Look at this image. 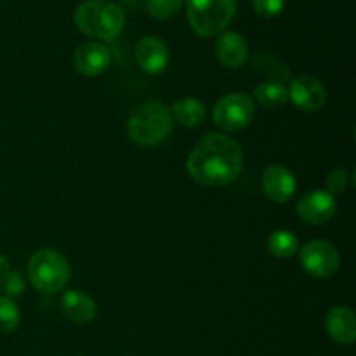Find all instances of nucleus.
Returning a JSON list of instances; mask_svg holds the SVG:
<instances>
[{"instance_id":"f257e3e1","label":"nucleus","mask_w":356,"mask_h":356,"mask_svg":"<svg viewBox=\"0 0 356 356\" xmlns=\"http://www.w3.org/2000/svg\"><path fill=\"white\" fill-rule=\"evenodd\" d=\"M242 146L219 132L204 136L188 156L186 169L195 183L219 188L233 183L242 172Z\"/></svg>"},{"instance_id":"9d476101","label":"nucleus","mask_w":356,"mask_h":356,"mask_svg":"<svg viewBox=\"0 0 356 356\" xmlns=\"http://www.w3.org/2000/svg\"><path fill=\"white\" fill-rule=\"evenodd\" d=\"M111 61V52L101 42H86L73 52V66L80 75L97 76L106 72Z\"/></svg>"},{"instance_id":"ddd939ff","label":"nucleus","mask_w":356,"mask_h":356,"mask_svg":"<svg viewBox=\"0 0 356 356\" xmlns=\"http://www.w3.org/2000/svg\"><path fill=\"white\" fill-rule=\"evenodd\" d=\"M249 47L245 38L236 31H222L216 42V58L225 68L236 70L245 65Z\"/></svg>"},{"instance_id":"412c9836","label":"nucleus","mask_w":356,"mask_h":356,"mask_svg":"<svg viewBox=\"0 0 356 356\" xmlns=\"http://www.w3.org/2000/svg\"><path fill=\"white\" fill-rule=\"evenodd\" d=\"M183 7V0H148L146 2V10L153 19H169L174 14L179 13Z\"/></svg>"},{"instance_id":"0eeeda50","label":"nucleus","mask_w":356,"mask_h":356,"mask_svg":"<svg viewBox=\"0 0 356 356\" xmlns=\"http://www.w3.org/2000/svg\"><path fill=\"white\" fill-rule=\"evenodd\" d=\"M302 270L315 278H330L341 266V256L336 245L327 240H312L299 252Z\"/></svg>"},{"instance_id":"393cba45","label":"nucleus","mask_w":356,"mask_h":356,"mask_svg":"<svg viewBox=\"0 0 356 356\" xmlns=\"http://www.w3.org/2000/svg\"><path fill=\"white\" fill-rule=\"evenodd\" d=\"M10 270H13V268L9 266V261H7L3 256H0V282L3 280V277H6Z\"/></svg>"},{"instance_id":"dca6fc26","label":"nucleus","mask_w":356,"mask_h":356,"mask_svg":"<svg viewBox=\"0 0 356 356\" xmlns=\"http://www.w3.org/2000/svg\"><path fill=\"white\" fill-rule=\"evenodd\" d=\"M172 118L183 127H198L205 120V104L197 97H183L177 99L170 108Z\"/></svg>"},{"instance_id":"aec40b11","label":"nucleus","mask_w":356,"mask_h":356,"mask_svg":"<svg viewBox=\"0 0 356 356\" xmlns=\"http://www.w3.org/2000/svg\"><path fill=\"white\" fill-rule=\"evenodd\" d=\"M254 68L261 70V72L271 73L275 82L284 83L285 80H291V72L287 70V66H285L284 63L278 61L277 58H273V56H257L256 61H254Z\"/></svg>"},{"instance_id":"f03ea898","label":"nucleus","mask_w":356,"mask_h":356,"mask_svg":"<svg viewBox=\"0 0 356 356\" xmlns=\"http://www.w3.org/2000/svg\"><path fill=\"white\" fill-rule=\"evenodd\" d=\"M76 28L87 37L111 42L125 26V14L111 0H86L75 9Z\"/></svg>"},{"instance_id":"b1692460","label":"nucleus","mask_w":356,"mask_h":356,"mask_svg":"<svg viewBox=\"0 0 356 356\" xmlns=\"http://www.w3.org/2000/svg\"><path fill=\"white\" fill-rule=\"evenodd\" d=\"M252 6L257 16L264 19H273L284 10L285 0H252Z\"/></svg>"},{"instance_id":"1a4fd4ad","label":"nucleus","mask_w":356,"mask_h":356,"mask_svg":"<svg viewBox=\"0 0 356 356\" xmlns=\"http://www.w3.org/2000/svg\"><path fill=\"white\" fill-rule=\"evenodd\" d=\"M334 214H336V198L327 190L308 191L298 202V216L308 225H325L334 218Z\"/></svg>"},{"instance_id":"423d86ee","label":"nucleus","mask_w":356,"mask_h":356,"mask_svg":"<svg viewBox=\"0 0 356 356\" xmlns=\"http://www.w3.org/2000/svg\"><path fill=\"white\" fill-rule=\"evenodd\" d=\"M256 117V103L249 94H226L216 103L212 120L226 132H238L249 127Z\"/></svg>"},{"instance_id":"4468645a","label":"nucleus","mask_w":356,"mask_h":356,"mask_svg":"<svg viewBox=\"0 0 356 356\" xmlns=\"http://www.w3.org/2000/svg\"><path fill=\"white\" fill-rule=\"evenodd\" d=\"M96 302L83 291L72 289L61 298V313L76 325L92 322L96 318Z\"/></svg>"},{"instance_id":"2eb2a0df","label":"nucleus","mask_w":356,"mask_h":356,"mask_svg":"<svg viewBox=\"0 0 356 356\" xmlns=\"http://www.w3.org/2000/svg\"><path fill=\"white\" fill-rule=\"evenodd\" d=\"M327 334L339 344H353L356 339V316L353 309L336 306L325 316Z\"/></svg>"},{"instance_id":"f3484780","label":"nucleus","mask_w":356,"mask_h":356,"mask_svg":"<svg viewBox=\"0 0 356 356\" xmlns=\"http://www.w3.org/2000/svg\"><path fill=\"white\" fill-rule=\"evenodd\" d=\"M254 97L268 110H277L289 101V90L285 83L266 80L254 89Z\"/></svg>"},{"instance_id":"5701e85b","label":"nucleus","mask_w":356,"mask_h":356,"mask_svg":"<svg viewBox=\"0 0 356 356\" xmlns=\"http://www.w3.org/2000/svg\"><path fill=\"white\" fill-rule=\"evenodd\" d=\"M348 183H350V172H348L346 169H343V167L334 169L325 179L327 191H329L330 195L343 193V191L348 188Z\"/></svg>"},{"instance_id":"39448f33","label":"nucleus","mask_w":356,"mask_h":356,"mask_svg":"<svg viewBox=\"0 0 356 356\" xmlns=\"http://www.w3.org/2000/svg\"><path fill=\"white\" fill-rule=\"evenodd\" d=\"M188 23L200 37H216L228 30L236 14V0H188Z\"/></svg>"},{"instance_id":"20e7f679","label":"nucleus","mask_w":356,"mask_h":356,"mask_svg":"<svg viewBox=\"0 0 356 356\" xmlns=\"http://www.w3.org/2000/svg\"><path fill=\"white\" fill-rule=\"evenodd\" d=\"M28 280L44 294H58L70 282V264L54 249H40L30 257L26 266Z\"/></svg>"},{"instance_id":"6e6552de","label":"nucleus","mask_w":356,"mask_h":356,"mask_svg":"<svg viewBox=\"0 0 356 356\" xmlns=\"http://www.w3.org/2000/svg\"><path fill=\"white\" fill-rule=\"evenodd\" d=\"M289 99L294 103L296 108L306 113L320 111L327 103L325 86L316 76L302 75L291 80L287 87Z\"/></svg>"},{"instance_id":"6ab92c4d","label":"nucleus","mask_w":356,"mask_h":356,"mask_svg":"<svg viewBox=\"0 0 356 356\" xmlns=\"http://www.w3.org/2000/svg\"><path fill=\"white\" fill-rule=\"evenodd\" d=\"M21 313L10 298H0V334H10L19 327Z\"/></svg>"},{"instance_id":"f8f14e48","label":"nucleus","mask_w":356,"mask_h":356,"mask_svg":"<svg viewBox=\"0 0 356 356\" xmlns=\"http://www.w3.org/2000/svg\"><path fill=\"white\" fill-rule=\"evenodd\" d=\"M134 56L139 68L149 75H159L169 65V49H167L165 42L159 37H152V35L143 37L136 44Z\"/></svg>"},{"instance_id":"7ed1b4c3","label":"nucleus","mask_w":356,"mask_h":356,"mask_svg":"<svg viewBox=\"0 0 356 356\" xmlns=\"http://www.w3.org/2000/svg\"><path fill=\"white\" fill-rule=\"evenodd\" d=\"M174 129V118L170 108L162 101H146L134 113L127 124L129 136L139 146H156L165 141Z\"/></svg>"},{"instance_id":"a211bd4d","label":"nucleus","mask_w":356,"mask_h":356,"mask_svg":"<svg viewBox=\"0 0 356 356\" xmlns=\"http://www.w3.org/2000/svg\"><path fill=\"white\" fill-rule=\"evenodd\" d=\"M266 245L268 250L280 259H289L299 252L298 236L287 229H277V232L271 233L266 240Z\"/></svg>"},{"instance_id":"4be33fe9","label":"nucleus","mask_w":356,"mask_h":356,"mask_svg":"<svg viewBox=\"0 0 356 356\" xmlns=\"http://www.w3.org/2000/svg\"><path fill=\"white\" fill-rule=\"evenodd\" d=\"M0 289L7 294V298H16V296H21L26 289V284H24V278L19 271L10 270L9 273L3 277V280L0 282Z\"/></svg>"},{"instance_id":"9b49d317","label":"nucleus","mask_w":356,"mask_h":356,"mask_svg":"<svg viewBox=\"0 0 356 356\" xmlns=\"http://www.w3.org/2000/svg\"><path fill=\"white\" fill-rule=\"evenodd\" d=\"M261 184H263L264 195L277 204H285L291 200L296 193V186H298L294 174L282 163H273V165L266 167Z\"/></svg>"}]
</instances>
